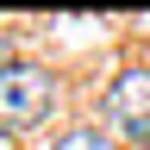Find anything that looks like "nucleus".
<instances>
[{"instance_id":"f257e3e1","label":"nucleus","mask_w":150,"mask_h":150,"mask_svg":"<svg viewBox=\"0 0 150 150\" xmlns=\"http://www.w3.org/2000/svg\"><path fill=\"white\" fill-rule=\"evenodd\" d=\"M50 100H56V81L44 69H31V63L0 69V131H31L50 112Z\"/></svg>"},{"instance_id":"f03ea898","label":"nucleus","mask_w":150,"mask_h":150,"mask_svg":"<svg viewBox=\"0 0 150 150\" xmlns=\"http://www.w3.org/2000/svg\"><path fill=\"white\" fill-rule=\"evenodd\" d=\"M106 119L125 131L131 144H150V69H125L106 88Z\"/></svg>"},{"instance_id":"7ed1b4c3","label":"nucleus","mask_w":150,"mask_h":150,"mask_svg":"<svg viewBox=\"0 0 150 150\" xmlns=\"http://www.w3.org/2000/svg\"><path fill=\"white\" fill-rule=\"evenodd\" d=\"M56 150H112L100 131H63V138H56Z\"/></svg>"},{"instance_id":"20e7f679","label":"nucleus","mask_w":150,"mask_h":150,"mask_svg":"<svg viewBox=\"0 0 150 150\" xmlns=\"http://www.w3.org/2000/svg\"><path fill=\"white\" fill-rule=\"evenodd\" d=\"M0 69H6V38H0Z\"/></svg>"}]
</instances>
